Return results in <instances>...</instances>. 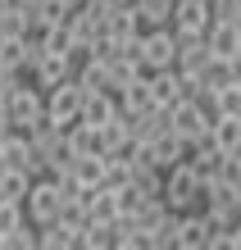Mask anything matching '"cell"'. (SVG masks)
I'll return each instance as SVG.
<instances>
[{"mask_svg": "<svg viewBox=\"0 0 241 250\" xmlns=\"http://www.w3.org/2000/svg\"><path fill=\"white\" fill-rule=\"evenodd\" d=\"M159 200L169 205L173 214H182V209H200V178L191 173V164H187V159H177V164H169V168H164Z\"/></svg>", "mask_w": 241, "mask_h": 250, "instance_id": "1", "label": "cell"}, {"mask_svg": "<svg viewBox=\"0 0 241 250\" xmlns=\"http://www.w3.org/2000/svg\"><path fill=\"white\" fill-rule=\"evenodd\" d=\"M0 164L5 168H23L27 178H41V173H46V164L37 159V150H32V141H27L23 127H5L0 132Z\"/></svg>", "mask_w": 241, "mask_h": 250, "instance_id": "2", "label": "cell"}, {"mask_svg": "<svg viewBox=\"0 0 241 250\" xmlns=\"http://www.w3.org/2000/svg\"><path fill=\"white\" fill-rule=\"evenodd\" d=\"M59 214V182L55 178H32L27 182V196H23V218L32 228H41V223H50V218Z\"/></svg>", "mask_w": 241, "mask_h": 250, "instance_id": "3", "label": "cell"}, {"mask_svg": "<svg viewBox=\"0 0 241 250\" xmlns=\"http://www.w3.org/2000/svg\"><path fill=\"white\" fill-rule=\"evenodd\" d=\"M173 50H177V41H173V27H141L137 32V60L141 68H169L173 64Z\"/></svg>", "mask_w": 241, "mask_h": 250, "instance_id": "4", "label": "cell"}, {"mask_svg": "<svg viewBox=\"0 0 241 250\" xmlns=\"http://www.w3.org/2000/svg\"><path fill=\"white\" fill-rule=\"evenodd\" d=\"M78 105H82V91H78L73 78L50 86V91H41V114H46L50 123H59V127H68L73 119H78Z\"/></svg>", "mask_w": 241, "mask_h": 250, "instance_id": "5", "label": "cell"}, {"mask_svg": "<svg viewBox=\"0 0 241 250\" xmlns=\"http://www.w3.org/2000/svg\"><path fill=\"white\" fill-rule=\"evenodd\" d=\"M209 237H214V228H209L205 209H182L173 223V250H209Z\"/></svg>", "mask_w": 241, "mask_h": 250, "instance_id": "6", "label": "cell"}, {"mask_svg": "<svg viewBox=\"0 0 241 250\" xmlns=\"http://www.w3.org/2000/svg\"><path fill=\"white\" fill-rule=\"evenodd\" d=\"M169 127L177 132V137H182L187 146L200 137V132L209 127V114H205V105L200 100H191V96H182V100H173L169 105Z\"/></svg>", "mask_w": 241, "mask_h": 250, "instance_id": "7", "label": "cell"}, {"mask_svg": "<svg viewBox=\"0 0 241 250\" xmlns=\"http://www.w3.org/2000/svg\"><path fill=\"white\" fill-rule=\"evenodd\" d=\"M0 100H5V119H9V127H27L32 119H41V91H37V86L14 82Z\"/></svg>", "mask_w": 241, "mask_h": 250, "instance_id": "8", "label": "cell"}, {"mask_svg": "<svg viewBox=\"0 0 241 250\" xmlns=\"http://www.w3.org/2000/svg\"><path fill=\"white\" fill-rule=\"evenodd\" d=\"M205 50L214 55V60H241V23L209 19V27H205Z\"/></svg>", "mask_w": 241, "mask_h": 250, "instance_id": "9", "label": "cell"}, {"mask_svg": "<svg viewBox=\"0 0 241 250\" xmlns=\"http://www.w3.org/2000/svg\"><path fill=\"white\" fill-rule=\"evenodd\" d=\"M146 91H150V105L169 109L173 100H182V78H177V68H150L146 73Z\"/></svg>", "mask_w": 241, "mask_h": 250, "instance_id": "10", "label": "cell"}, {"mask_svg": "<svg viewBox=\"0 0 241 250\" xmlns=\"http://www.w3.org/2000/svg\"><path fill=\"white\" fill-rule=\"evenodd\" d=\"M169 27L173 32H205L209 27V0H173Z\"/></svg>", "mask_w": 241, "mask_h": 250, "instance_id": "11", "label": "cell"}, {"mask_svg": "<svg viewBox=\"0 0 241 250\" xmlns=\"http://www.w3.org/2000/svg\"><path fill=\"white\" fill-rule=\"evenodd\" d=\"M146 146H150V164L155 168H169V164H177V159H187V141L177 137L173 127H159Z\"/></svg>", "mask_w": 241, "mask_h": 250, "instance_id": "12", "label": "cell"}, {"mask_svg": "<svg viewBox=\"0 0 241 250\" xmlns=\"http://www.w3.org/2000/svg\"><path fill=\"white\" fill-rule=\"evenodd\" d=\"M78 232L82 228H68L64 218H50V223L37 228V250H78Z\"/></svg>", "mask_w": 241, "mask_h": 250, "instance_id": "13", "label": "cell"}, {"mask_svg": "<svg viewBox=\"0 0 241 250\" xmlns=\"http://www.w3.org/2000/svg\"><path fill=\"white\" fill-rule=\"evenodd\" d=\"M209 141L214 150H241V114H214L209 119Z\"/></svg>", "mask_w": 241, "mask_h": 250, "instance_id": "14", "label": "cell"}, {"mask_svg": "<svg viewBox=\"0 0 241 250\" xmlns=\"http://www.w3.org/2000/svg\"><path fill=\"white\" fill-rule=\"evenodd\" d=\"M118 105H114V91H82V105H78V119L100 127L105 119H114Z\"/></svg>", "mask_w": 241, "mask_h": 250, "instance_id": "15", "label": "cell"}, {"mask_svg": "<svg viewBox=\"0 0 241 250\" xmlns=\"http://www.w3.org/2000/svg\"><path fill=\"white\" fill-rule=\"evenodd\" d=\"M96 137H100V155H118V150H128V141H132L128 114H114V119H105V123L96 127Z\"/></svg>", "mask_w": 241, "mask_h": 250, "instance_id": "16", "label": "cell"}, {"mask_svg": "<svg viewBox=\"0 0 241 250\" xmlns=\"http://www.w3.org/2000/svg\"><path fill=\"white\" fill-rule=\"evenodd\" d=\"M64 146H68V155H100V137H96V127L91 123H82V119H73L64 127Z\"/></svg>", "mask_w": 241, "mask_h": 250, "instance_id": "17", "label": "cell"}, {"mask_svg": "<svg viewBox=\"0 0 241 250\" xmlns=\"http://www.w3.org/2000/svg\"><path fill=\"white\" fill-rule=\"evenodd\" d=\"M137 32H141L137 9H110V14H105V37H110V41H118V46H123V41H132Z\"/></svg>", "mask_w": 241, "mask_h": 250, "instance_id": "18", "label": "cell"}, {"mask_svg": "<svg viewBox=\"0 0 241 250\" xmlns=\"http://www.w3.org/2000/svg\"><path fill=\"white\" fill-rule=\"evenodd\" d=\"M27 27H32V5H9L0 9V37H27Z\"/></svg>", "mask_w": 241, "mask_h": 250, "instance_id": "19", "label": "cell"}, {"mask_svg": "<svg viewBox=\"0 0 241 250\" xmlns=\"http://www.w3.org/2000/svg\"><path fill=\"white\" fill-rule=\"evenodd\" d=\"M169 14H173V0H137L141 27H169Z\"/></svg>", "mask_w": 241, "mask_h": 250, "instance_id": "20", "label": "cell"}, {"mask_svg": "<svg viewBox=\"0 0 241 250\" xmlns=\"http://www.w3.org/2000/svg\"><path fill=\"white\" fill-rule=\"evenodd\" d=\"M27 182H32V178H27L23 168H5V164H0V196L23 200V196H27Z\"/></svg>", "mask_w": 241, "mask_h": 250, "instance_id": "21", "label": "cell"}, {"mask_svg": "<svg viewBox=\"0 0 241 250\" xmlns=\"http://www.w3.org/2000/svg\"><path fill=\"white\" fill-rule=\"evenodd\" d=\"M19 223H23V200L0 196V232H9V228H19Z\"/></svg>", "mask_w": 241, "mask_h": 250, "instance_id": "22", "label": "cell"}, {"mask_svg": "<svg viewBox=\"0 0 241 250\" xmlns=\"http://www.w3.org/2000/svg\"><path fill=\"white\" fill-rule=\"evenodd\" d=\"M209 19H219V23H241V0H209Z\"/></svg>", "mask_w": 241, "mask_h": 250, "instance_id": "23", "label": "cell"}, {"mask_svg": "<svg viewBox=\"0 0 241 250\" xmlns=\"http://www.w3.org/2000/svg\"><path fill=\"white\" fill-rule=\"evenodd\" d=\"M14 82H19V78H14V73H5V68H0V96H5V91H9Z\"/></svg>", "mask_w": 241, "mask_h": 250, "instance_id": "24", "label": "cell"}, {"mask_svg": "<svg viewBox=\"0 0 241 250\" xmlns=\"http://www.w3.org/2000/svg\"><path fill=\"white\" fill-rule=\"evenodd\" d=\"M9 127V119H5V100H0V132H5Z\"/></svg>", "mask_w": 241, "mask_h": 250, "instance_id": "25", "label": "cell"}, {"mask_svg": "<svg viewBox=\"0 0 241 250\" xmlns=\"http://www.w3.org/2000/svg\"><path fill=\"white\" fill-rule=\"evenodd\" d=\"M9 5H14V0H0V9H9Z\"/></svg>", "mask_w": 241, "mask_h": 250, "instance_id": "26", "label": "cell"}]
</instances>
